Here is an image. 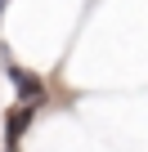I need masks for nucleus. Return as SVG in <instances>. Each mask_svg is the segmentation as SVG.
Masks as SVG:
<instances>
[{"mask_svg":"<svg viewBox=\"0 0 148 152\" xmlns=\"http://www.w3.org/2000/svg\"><path fill=\"white\" fill-rule=\"evenodd\" d=\"M32 112H36V107H32V103H23L18 112H9V116H5V148H9V152H14V148H18V139L27 134V125H32Z\"/></svg>","mask_w":148,"mask_h":152,"instance_id":"1","label":"nucleus"},{"mask_svg":"<svg viewBox=\"0 0 148 152\" xmlns=\"http://www.w3.org/2000/svg\"><path fill=\"white\" fill-rule=\"evenodd\" d=\"M0 14H5V0H0Z\"/></svg>","mask_w":148,"mask_h":152,"instance_id":"3","label":"nucleus"},{"mask_svg":"<svg viewBox=\"0 0 148 152\" xmlns=\"http://www.w3.org/2000/svg\"><path fill=\"white\" fill-rule=\"evenodd\" d=\"M9 76H14V85L23 90V103H32V107H36V103L45 99V85L36 81V76H27L23 67H9Z\"/></svg>","mask_w":148,"mask_h":152,"instance_id":"2","label":"nucleus"}]
</instances>
